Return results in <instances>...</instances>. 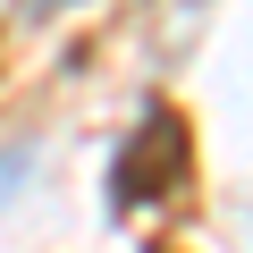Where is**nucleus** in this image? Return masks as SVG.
I'll return each mask as SVG.
<instances>
[{"mask_svg": "<svg viewBox=\"0 0 253 253\" xmlns=\"http://www.w3.org/2000/svg\"><path fill=\"white\" fill-rule=\"evenodd\" d=\"M177 186H186V118L177 110H152L135 135L118 144L110 194H118V211H144V203H169Z\"/></svg>", "mask_w": 253, "mask_h": 253, "instance_id": "nucleus-1", "label": "nucleus"}]
</instances>
